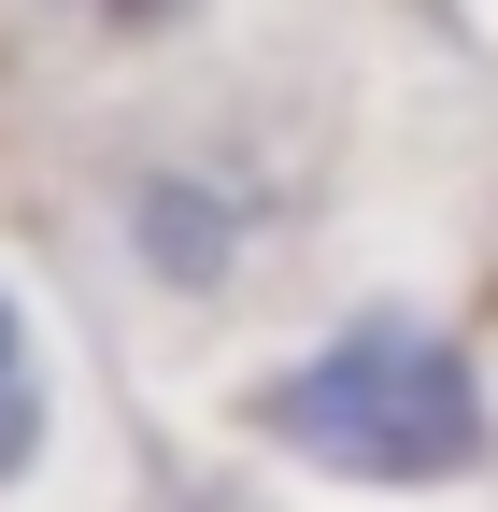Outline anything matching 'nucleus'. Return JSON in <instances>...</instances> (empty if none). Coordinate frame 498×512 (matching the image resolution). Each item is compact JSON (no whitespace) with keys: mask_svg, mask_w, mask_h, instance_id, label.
Returning a JSON list of instances; mask_svg holds the SVG:
<instances>
[{"mask_svg":"<svg viewBox=\"0 0 498 512\" xmlns=\"http://www.w3.org/2000/svg\"><path fill=\"white\" fill-rule=\"evenodd\" d=\"M257 441H285L314 470H356V484H456V470H484V384L442 328L356 313L328 356L257 384Z\"/></svg>","mask_w":498,"mask_h":512,"instance_id":"f257e3e1","label":"nucleus"},{"mask_svg":"<svg viewBox=\"0 0 498 512\" xmlns=\"http://www.w3.org/2000/svg\"><path fill=\"white\" fill-rule=\"evenodd\" d=\"M143 271L157 285H214L228 271V200L214 185H143Z\"/></svg>","mask_w":498,"mask_h":512,"instance_id":"f03ea898","label":"nucleus"},{"mask_svg":"<svg viewBox=\"0 0 498 512\" xmlns=\"http://www.w3.org/2000/svg\"><path fill=\"white\" fill-rule=\"evenodd\" d=\"M43 456V399H29V384H0V484H15Z\"/></svg>","mask_w":498,"mask_h":512,"instance_id":"7ed1b4c3","label":"nucleus"},{"mask_svg":"<svg viewBox=\"0 0 498 512\" xmlns=\"http://www.w3.org/2000/svg\"><path fill=\"white\" fill-rule=\"evenodd\" d=\"M0 384H29V313H15V285H0Z\"/></svg>","mask_w":498,"mask_h":512,"instance_id":"20e7f679","label":"nucleus"}]
</instances>
